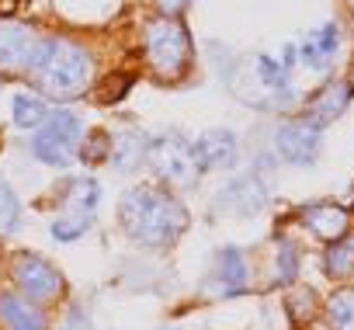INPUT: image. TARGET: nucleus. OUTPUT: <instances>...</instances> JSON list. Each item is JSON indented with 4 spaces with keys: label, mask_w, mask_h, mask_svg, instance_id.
I'll return each mask as SVG.
<instances>
[{
    "label": "nucleus",
    "mask_w": 354,
    "mask_h": 330,
    "mask_svg": "<svg viewBox=\"0 0 354 330\" xmlns=\"http://www.w3.org/2000/svg\"><path fill=\"white\" fill-rule=\"evenodd\" d=\"M32 80L53 101H73L91 84V56L70 39H46L28 63Z\"/></svg>",
    "instance_id": "nucleus-1"
},
{
    "label": "nucleus",
    "mask_w": 354,
    "mask_h": 330,
    "mask_svg": "<svg viewBox=\"0 0 354 330\" xmlns=\"http://www.w3.org/2000/svg\"><path fill=\"white\" fill-rule=\"evenodd\" d=\"M188 212L185 205L156 188H136L122 202V226L139 244H167L185 230Z\"/></svg>",
    "instance_id": "nucleus-2"
},
{
    "label": "nucleus",
    "mask_w": 354,
    "mask_h": 330,
    "mask_svg": "<svg viewBox=\"0 0 354 330\" xmlns=\"http://www.w3.org/2000/svg\"><path fill=\"white\" fill-rule=\"evenodd\" d=\"M142 46H146V63L160 80H177L192 63V39H188L185 25L170 15L153 18L146 25Z\"/></svg>",
    "instance_id": "nucleus-3"
},
{
    "label": "nucleus",
    "mask_w": 354,
    "mask_h": 330,
    "mask_svg": "<svg viewBox=\"0 0 354 330\" xmlns=\"http://www.w3.org/2000/svg\"><path fill=\"white\" fill-rule=\"evenodd\" d=\"M146 156L153 163V171L163 181L177 185V188H192L198 181V174H202V163L195 156V143H188L181 136H160V139H153L146 146Z\"/></svg>",
    "instance_id": "nucleus-4"
},
{
    "label": "nucleus",
    "mask_w": 354,
    "mask_h": 330,
    "mask_svg": "<svg viewBox=\"0 0 354 330\" xmlns=\"http://www.w3.org/2000/svg\"><path fill=\"white\" fill-rule=\"evenodd\" d=\"M80 146V122L70 111H56L42 122L39 136L32 139V149L39 160H46L49 167H66V163L77 156Z\"/></svg>",
    "instance_id": "nucleus-5"
},
{
    "label": "nucleus",
    "mask_w": 354,
    "mask_h": 330,
    "mask_svg": "<svg viewBox=\"0 0 354 330\" xmlns=\"http://www.w3.org/2000/svg\"><path fill=\"white\" fill-rule=\"evenodd\" d=\"M15 278H18V285L32 295V299H56L59 292H63V275L49 264V261H42L39 254H21L18 261H15Z\"/></svg>",
    "instance_id": "nucleus-6"
},
{
    "label": "nucleus",
    "mask_w": 354,
    "mask_h": 330,
    "mask_svg": "<svg viewBox=\"0 0 354 330\" xmlns=\"http://www.w3.org/2000/svg\"><path fill=\"white\" fill-rule=\"evenodd\" d=\"M35 32L21 21H0V73H21L35 56Z\"/></svg>",
    "instance_id": "nucleus-7"
},
{
    "label": "nucleus",
    "mask_w": 354,
    "mask_h": 330,
    "mask_svg": "<svg viewBox=\"0 0 354 330\" xmlns=\"http://www.w3.org/2000/svg\"><path fill=\"white\" fill-rule=\"evenodd\" d=\"M274 146L288 163H313L319 153V129L313 122H285L274 132Z\"/></svg>",
    "instance_id": "nucleus-8"
},
{
    "label": "nucleus",
    "mask_w": 354,
    "mask_h": 330,
    "mask_svg": "<svg viewBox=\"0 0 354 330\" xmlns=\"http://www.w3.org/2000/svg\"><path fill=\"white\" fill-rule=\"evenodd\" d=\"M195 156L202 163V171L205 167H233L236 163V136L226 132V129H209V132L198 136Z\"/></svg>",
    "instance_id": "nucleus-9"
},
{
    "label": "nucleus",
    "mask_w": 354,
    "mask_h": 330,
    "mask_svg": "<svg viewBox=\"0 0 354 330\" xmlns=\"http://www.w3.org/2000/svg\"><path fill=\"white\" fill-rule=\"evenodd\" d=\"M347 101H351V84H347V80H333V84H326V87L309 101L306 122H313L316 129H319V125H330V122L347 108Z\"/></svg>",
    "instance_id": "nucleus-10"
},
{
    "label": "nucleus",
    "mask_w": 354,
    "mask_h": 330,
    "mask_svg": "<svg viewBox=\"0 0 354 330\" xmlns=\"http://www.w3.org/2000/svg\"><path fill=\"white\" fill-rule=\"evenodd\" d=\"M223 205H226L230 212L254 216V212L264 205V185H261L254 174H243V178H236V181L223 192Z\"/></svg>",
    "instance_id": "nucleus-11"
},
{
    "label": "nucleus",
    "mask_w": 354,
    "mask_h": 330,
    "mask_svg": "<svg viewBox=\"0 0 354 330\" xmlns=\"http://www.w3.org/2000/svg\"><path fill=\"white\" fill-rule=\"evenodd\" d=\"M337 42H340L337 25H323V28H316V32L299 46V59H302L306 66H313V70H326L330 59H333V53H337Z\"/></svg>",
    "instance_id": "nucleus-12"
},
{
    "label": "nucleus",
    "mask_w": 354,
    "mask_h": 330,
    "mask_svg": "<svg viewBox=\"0 0 354 330\" xmlns=\"http://www.w3.org/2000/svg\"><path fill=\"white\" fill-rule=\"evenodd\" d=\"M216 282H219V292L226 295H236L247 288V261L236 247H223L216 254Z\"/></svg>",
    "instance_id": "nucleus-13"
},
{
    "label": "nucleus",
    "mask_w": 354,
    "mask_h": 330,
    "mask_svg": "<svg viewBox=\"0 0 354 330\" xmlns=\"http://www.w3.org/2000/svg\"><path fill=\"white\" fill-rule=\"evenodd\" d=\"M302 223L323 240H340L347 233V212L337 205H309L302 212Z\"/></svg>",
    "instance_id": "nucleus-14"
},
{
    "label": "nucleus",
    "mask_w": 354,
    "mask_h": 330,
    "mask_svg": "<svg viewBox=\"0 0 354 330\" xmlns=\"http://www.w3.org/2000/svg\"><path fill=\"white\" fill-rule=\"evenodd\" d=\"M0 323L8 330H46V320L35 306H28L18 295H0Z\"/></svg>",
    "instance_id": "nucleus-15"
},
{
    "label": "nucleus",
    "mask_w": 354,
    "mask_h": 330,
    "mask_svg": "<svg viewBox=\"0 0 354 330\" xmlns=\"http://www.w3.org/2000/svg\"><path fill=\"white\" fill-rule=\"evenodd\" d=\"M97 185L91 178H77L66 185V195H63V212L66 216H91L97 209Z\"/></svg>",
    "instance_id": "nucleus-16"
},
{
    "label": "nucleus",
    "mask_w": 354,
    "mask_h": 330,
    "mask_svg": "<svg viewBox=\"0 0 354 330\" xmlns=\"http://www.w3.org/2000/svg\"><path fill=\"white\" fill-rule=\"evenodd\" d=\"M11 111H15V125H21V129H35V125H42L49 118L46 101L35 98V94H15Z\"/></svg>",
    "instance_id": "nucleus-17"
},
{
    "label": "nucleus",
    "mask_w": 354,
    "mask_h": 330,
    "mask_svg": "<svg viewBox=\"0 0 354 330\" xmlns=\"http://www.w3.org/2000/svg\"><path fill=\"white\" fill-rule=\"evenodd\" d=\"M354 271V237H340L333 240V247L326 250V275L330 278H347Z\"/></svg>",
    "instance_id": "nucleus-18"
},
{
    "label": "nucleus",
    "mask_w": 354,
    "mask_h": 330,
    "mask_svg": "<svg viewBox=\"0 0 354 330\" xmlns=\"http://www.w3.org/2000/svg\"><path fill=\"white\" fill-rule=\"evenodd\" d=\"M326 316L333 330H354V288H340L326 302Z\"/></svg>",
    "instance_id": "nucleus-19"
},
{
    "label": "nucleus",
    "mask_w": 354,
    "mask_h": 330,
    "mask_svg": "<svg viewBox=\"0 0 354 330\" xmlns=\"http://www.w3.org/2000/svg\"><path fill=\"white\" fill-rule=\"evenodd\" d=\"M18 199L8 185H0V233H11L18 226Z\"/></svg>",
    "instance_id": "nucleus-20"
},
{
    "label": "nucleus",
    "mask_w": 354,
    "mask_h": 330,
    "mask_svg": "<svg viewBox=\"0 0 354 330\" xmlns=\"http://www.w3.org/2000/svg\"><path fill=\"white\" fill-rule=\"evenodd\" d=\"M87 223H91V216H59L56 223H53V237L56 240H77L84 230H87Z\"/></svg>",
    "instance_id": "nucleus-21"
},
{
    "label": "nucleus",
    "mask_w": 354,
    "mask_h": 330,
    "mask_svg": "<svg viewBox=\"0 0 354 330\" xmlns=\"http://www.w3.org/2000/svg\"><path fill=\"white\" fill-rule=\"evenodd\" d=\"M278 282H292L295 275H299V254H295V247L292 244H278Z\"/></svg>",
    "instance_id": "nucleus-22"
},
{
    "label": "nucleus",
    "mask_w": 354,
    "mask_h": 330,
    "mask_svg": "<svg viewBox=\"0 0 354 330\" xmlns=\"http://www.w3.org/2000/svg\"><path fill=\"white\" fill-rule=\"evenodd\" d=\"M104 156H108V136L97 132V136L87 139V146H84V160H87V163H97V160H104Z\"/></svg>",
    "instance_id": "nucleus-23"
},
{
    "label": "nucleus",
    "mask_w": 354,
    "mask_h": 330,
    "mask_svg": "<svg viewBox=\"0 0 354 330\" xmlns=\"http://www.w3.org/2000/svg\"><path fill=\"white\" fill-rule=\"evenodd\" d=\"M108 84H111L108 91H97V98H101V101H115L118 94H125V91H129V84H132V77H111Z\"/></svg>",
    "instance_id": "nucleus-24"
},
{
    "label": "nucleus",
    "mask_w": 354,
    "mask_h": 330,
    "mask_svg": "<svg viewBox=\"0 0 354 330\" xmlns=\"http://www.w3.org/2000/svg\"><path fill=\"white\" fill-rule=\"evenodd\" d=\"M156 8L163 11V15H170V18H177L185 8H188V0H156Z\"/></svg>",
    "instance_id": "nucleus-25"
}]
</instances>
